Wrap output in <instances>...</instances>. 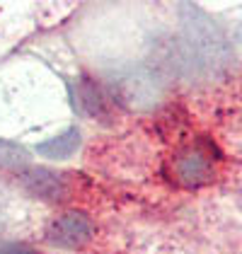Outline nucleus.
Returning <instances> with one entry per match:
<instances>
[{
    "instance_id": "obj_4",
    "label": "nucleus",
    "mask_w": 242,
    "mask_h": 254,
    "mask_svg": "<svg viewBox=\"0 0 242 254\" xmlns=\"http://www.w3.org/2000/svg\"><path fill=\"white\" fill-rule=\"evenodd\" d=\"M75 95V107L82 117L87 119H109L112 117V102L107 92L92 78H80L73 85Z\"/></svg>"
},
{
    "instance_id": "obj_2",
    "label": "nucleus",
    "mask_w": 242,
    "mask_h": 254,
    "mask_svg": "<svg viewBox=\"0 0 242 254\" xmlns=\"http://www.w3.org/2000/svg\"><path fill=\"white\" fill-rule=\"evenodd\" d=\"M92 235H95V223L82 211H68V213L54 218L46 230L49 242L63 250H80L82 245L92 240Z\"/></svg>"
},
{
    "instance_id": "obj_8",
    "label": "nucleus",
    "mask_w": 242,
    "mask_h": 254,
    "mask_svg": "<svg viewBox=\"0 0 242 254\" xmlns=\"http://www.w3.org/2000/svg\"><path fill=\"white\" fill-rule=\"evenodd\" d=\"M0 254H37V252L29 250L27 245H15V242H10V245H2V247H0Z\"/></svg>"
},
{
    "instance_id": "obj_7",
    "label": "nucleus",
    "mask_w": 242,
    "mask_h": 254,
    "mask_svg": "<svg viewBox=\"0 0 242 254\" xmlns=\"http://www.w3.org/2000/svg\"><path fill=\"white\" fill-rule=\"evenodd\" d=\"M27 150L15 145V143H7V140H0V167L5 170H24L27 167Z\"/></svg>"
},
{
    "instance_id": "obj_1",
    "label": "nucleus",
    "mask_w": 242,
    "mask_h": 254,
    "mask_svg": "<svg viewBox=\"0 0 242 254\" xmlns=\"http://www.w3.org/2000/svg\"><path fill=\"white\" fill-rule=\"evenodd\" d=\"M218 150L211 140L199 138L191 140L186 145H182L180 150L170 160V177L172 182H177L180 187L186 189H199L203 184L213 182L216 177V160Z\"/></svg>"
},
{
    "instance_id": "obj_3",
    "label": "nucleus",
    "mask_w": 242,
    "mask_h": 254,
    "mask_svg": "<svg viewBox=\"0 0 242 254\" xmlns=\"http://www.w3.org/2000/svg\"><path fill=\"white\" fill-rule=\"evenodd\" d=\"M20 184L27 194L46 201H63L68 194L65 179L49 167H24L20 172Z\"/></svg>"
},
{
    "instance_id": "obj_6",
    "label": "nucleus",
    "mask_w": 242,
    "mask_h": 254,
    "mask_svg": "<svg viewBox=\"0 0 242 254\" xmlns=\"http://www.w3.org/2000/svg\"><path fill=\"white\" fill-rule=\"evenodd\" d=\"M78 143H80V133H78L75 128H70V131H65L63 136L54 138V140H49V143H41L39 153L44 157H51V160H65V157H70L78 150Z\"/></svg>"
},
{
    "instance_id": "obj_5",
    "label": "nucleus",
    "mask_w": 242,
    "mask_h": 254,
    "mask_svg": "<svg viewBox=\"0 0 242 254\" xmlns=\"http://www.w3.org/2000/svg\"><path fill=\"white\" fill-rule=\"evenodd\" d=\"M114 97H119L121 104L150 107L158 99V82L145 73H133L128 78L114 82Z\"/></svg>"
}]
</instances>
